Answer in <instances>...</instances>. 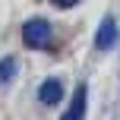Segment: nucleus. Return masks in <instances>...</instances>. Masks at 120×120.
<instances>
[{
	"label": "nucleus",
	"instance_id": "2",
	"mask_svg": "<svg viewBox=\"0 0 120 120\" xmlns=\"http://www.w3.org/2000/svg\"><path fill=\"white\" fill-rule=\"evenodd\" d=\"M117 19L114 16H104L101 19V25H98V32H95V51H111L117 44Z\"/></svg>",
	"mask_w": 120,
	"mask_h": 120
},
{
	"label": "nucleus",
	"instance_id": "3",
	"mask_svg": "<svg viewBox=\"0 0 120 120\" xmlns=\"http://www.w3.org/2000/svg\"><path fill=\"white\" fill-rule=\"evenodd\" d=\"M85 98H89V85H85V82H79L76 89H73L70 108L63 111V117H60V120H82V117H85Z\"/></svg>",
	"mask_w": 120,
	"mask_h": 120
},
{
	"label": "nucleus",
	"instance_id": "4",
	"mask_svg": "<svg viewBox=\"0 0 120 120\" xmlns=\"http://www.w3.org/2000/svg\"><path fill=\"white\" fill-rule=\"evenodd\" d=\"M38 101L44 104V108H54V104H60L63 101V82L60 79H44L41 85H38Z\"/></svg>",
	"mask_w": 120,
	"mask_h": 120
},
{
	"label": "nucleus",
	"instance_id": "6",
	"mask_svg": "<svg viewBox=\"0 0 120 120\" xmlns=\"http://www.w3.org/2000/svg\"><path fill=\"white\" fill-rule=\"evenodd\" d=\"M51 3H54V6H60V10H70V6H76L79 0H51Z\"/></svg>",
	"mask_w": 120,
	"mask_h": 120
},
{
	"label": "nucleus",
	"instance_id": "5",
	"mask_svg": "<svg viewBox=\"0 0 120 120\" xmlns=\"http://www.w3.org/2000/svg\"><path fill=\"white\" fill-rule=\"evenodd\" d=\"M16 70H19L16 57H3L0 60V85H10L13 79H16Z\"/></svg>",
	"mask_w": 120,
	"mask_h": 120
},
{
	"label": "nucleus",
	"instance_id": "1",
	"mask_svg": "<svg viewBox=\"0 0 120 120\" xmlns=\"http://www.w3.org/2000/svg\"><path fill=\"white\" fill-rule=\"evenodd\" d=\"M51 22L48 19H29V22L22 25V44L25 48H32V51H41V48H48L51 44Z\"/></svg>",
	"mask_w": 120,
	"mask_h": 120
}]
</instances>
